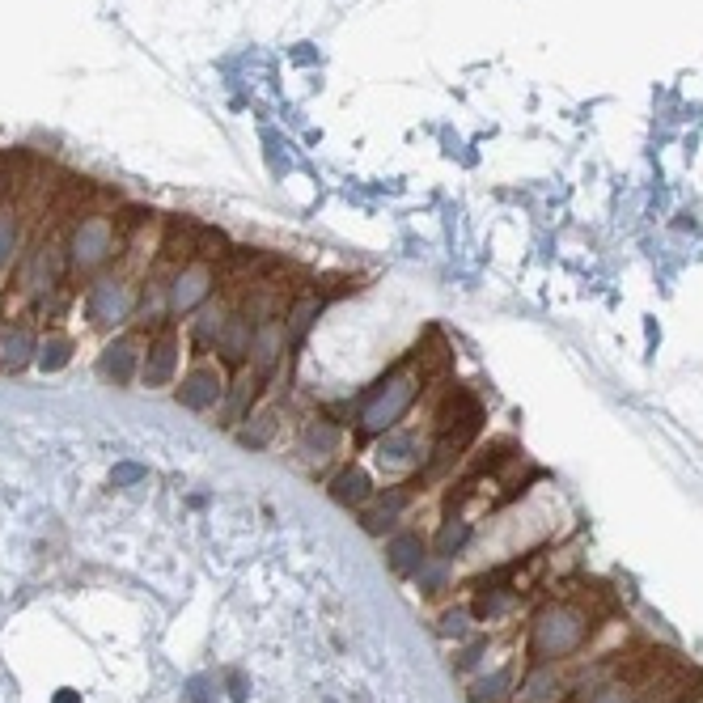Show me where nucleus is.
Masks as SVG:
<instances>
[{
	"label": "nucleus",
	"mask_w": 703,
	"mask_h": 703,
	"mask_svg": "<svg viewBox=\"0 0 703 703\" xmlns=\"http://www.w3.org/2000/svg\"><path fill=\"white\" fill-rule=\"evenodd\" d=\"M509 695H513V665H504V670L471 682V703H504Z\"/></svg>",
	"instance_id": "22"
},
{
	"label": "nucleus",
	"mask_w": 703,
	"mask_h": 703,
	"mask_svg": "<svg viewBox=\"0 0 703 703\" xmlns=\"http://www.w3.org/2000/svg\"><path fill=\"white\" fill-rule=\"evenodd\" d=\"M428 458V441L420 437V428L411 424H399L386 437H377V449H373V462L382 475H407V471H420Z\"/></svg>",
	"instance_id": "5"
},
{
	"label": "nucleus",
	"mask_w": 703,
	"mask_h": 703,
	"mask_svg": "<svg viewBox=\"0 0 703 703\" xmlns=\"http://www.w3.org/2000/svg\"><path fill=\"white\" fill-rule=\"evenodd\" d=\"M56 703H81V695H77V691H68V687H64V691L56 695Z\"/></svg>",
	"instance_id": "29"
},
{
	"label": "nucleus",
	"mask_w": 703,
	"mask_h": 703,
	"mask_svg": "<svg viewBox=\"0 0 703 703\" xmlns=\"http://www.w3.org/2000/svg\"><path fill=\"white\" fill-rule=\"evenodd\" d=\"M246 695H250L246 678H242L238 670H229V699H233V703H246Z\"/></svg>",
	"instance_id": "27"
},
{
	"label": "nucleus",
	"mask_w": 703,
	"mask_h": 703,
	"mask_svg": "<svg viewBox=\"0 0 703 703\" xmlns=\"http://www.w3.org/2000/svg\"><path fill=\"white\" fill-rule=\"evenodd\" d=\"M17 229H22V221H17V208H9V200H0V267L13 259Z\"/></svg>",
	"instance_id": "23"
},
{
	"label": "nucleus",
	"mask_w": 703,
	"mask_h": 703,
	"mask_svg": "<svg viewBox=\"0 0 703 703\" xmlns=\"http://www.w3.org/2000/svg\"><path fill=\"white\" fill-rule=\"evenodd\" d=\"M178 352H183V344H178V327L170 318L157 331H149V344H144V356H140V382L149 390L170 386L178 373Z\"/></svg>",
	"instance_id": "7"
},
{
	"label": "nucleus",
	"mask_w": 703,
	"mask_h": 703,
	"mask_svg": "<svg viewBox=\"0 0 703 703\" xmlns=\"http://www.w3.org/2000/svg\"><path fill=\"white\" fill-rule=\"evenodd\" d=\"M407 504H411V492L403 488V483H399V488H386V492H373V500L360 509V530L373 534V538L394 530Z\"/></svg>",
	"instance_id": "14"
},
{
	"label": "nucleus",
	"mask_w": 703,
	"mask_h": 703,
	"mask_svg": "<svg viewBox=\"0 0 703 703\" xmlns=\"http://www.w3.org/2000/svg\"><path fill=\"white\" fill-rule=\"evenodd\" d=\"M140 331L119 335L115 344H106V352L98 356V373L106 377L111 386H132L140 377Z\"/></svg>",
	"instance_id": "12"
},
{
	"label": "nucleus",
	"mask_w": 703,
	"mask_h": 703,
	"mask_svg": "<svg viewBox=\"0 0 703 703\" xmlns=\"http://www.w3.org/2000/svg\"><path fill=\"white\" fill-rule=\"evenodd\" d=\"M136 301L140 293L128 276H98L85 293V322L98 331H115L128 318H136Z\"/></svg>",
	"instance_id": "3"
},
{
	"label": "nucleus",
	"mask_w": 703,
	"mask_h": 703,
	"mask_svg": "<svg viewBox=\"0 0 703 703\" xmlns=\"http://www.w3.org/2000/svg\"><path fill=\"white\" fill-rule=\"evenodd\" d=\"M568 695V682L555 674V665H534L526 682L517 687V703H560Z\"/></svg>",
	"instance_id": "18"
},
{
	"label": "nucleus",
	"mask_w": 703,
	"mask_h": 703,
	"mask_svg": "<svg viewBox=\"0 0 703 703\" xmlns=\"http://www.w3.org/2000/svg\"><path fill=\"white\" fill-rule=\"evenodd\" d=\"M428 564V538L420 530H394L386 538V568L394 576H416Z\"/></svg>",
	"instance_id": "15"
},
{
	"label": "nucleus",
	"mask_w": 703,
	"mask_h": 703,
	"mask_svg": "<svg viewBox=\"0 0 703 703\" xmlns=\"http://www.w3.org/2000/svg\"><path fill=\"white\" fill-rule=\"evenodd\" d=\"M589 703H632V691L627 687H602Z\"/></svg>",
	"instance_id": "26"
},
{
	"label": "nucleus",
	"mask_w": 703,
	"mask_h": 703,
	"mask_svg": "<svg viewBox=\"0 0 703 703\" xmlns=\"http://www.w3.org/2000/svg\"><path fill=\"white\" fill-rule=\"evenodd\" d=\"M327 297L318 293V284H305L301 293L288 301V314H284V352H288V365L305 352V344H310V335H314V327H318V318H322V310H327Z\"/></svg>",
	"instance_id": "6"
},
{
	"label": "nucleus",
	"mask_w": 703,
	"mask_h": 703,
	"mask_svg": "<svg viewBox=\"0 0 703 703\" xmlns=\"http://www.w3.org/2000/svg\"><path fill=\"white\" fill-rule=\"evenodd\" d=\"M136 479H144V471H140V466H119V471L111 475V483H115V488H119V483H136Z\"/></svg>",
	"instance_id": "28"
},
{
	"label": "nucleus",
	"mask_w": 703,
	"mask_h": 703,
	"mask_svg": "<svg viewBox=\"0 0 703 703\" xmlns=\"http://www.w3.org/2000/svg\"><path fill=\"white\" fill-rule=\"evenodd\" d=\"M449 348L437 331H428V339H420L411 352H403L394 365L373 377V382L356 394V403H344V416L352 424L356 445H369L377 437H386L399 424H407V416L416 411V403L432 386L445 382L449 373Z\"/></svg>",
	"instance_id": "1"
},
{
	"label": "nucleus",
	"mask_w": 703,
	"mask_h": 703,
	"mask_svg": "<svg viewBox=\"0 0 703 703\" xmlns=\"http://www.w3.org/2000/svg\"><path fill=\"white\" fill-rule=\"evenodd\" d=\"M284 360H288V352H284V322H259L255 344H250V369H255L263 382H276Z\"/></svg>",
	"instance_id": "13"
},
{
	"label": "nucleus",
	"mask_w": 703,
	"mask_h": 703,
	"mask_svg": "<svg viewBox=\"0 0 703 703\" xmlns=\"http://www.w3.org/2000/svg\"><path fill=\"white\" fill-rule=\"evenodd\" d=\"M276 432H280V411L263 407V411H250V420H242L238 428H233V437H238V445H246V449H267L276 441Z\"/></svg>",
	"instance_id": "19"
},
{
	"label": "nucleus",
	"mask_w": 703,
	"mask_h": 703,
	"mask_svg": "<svg viewBox=\"0 0 703 703\" xmlns=\"http://www.w3.org/2000/svg\"><path fill=\"white\" fill-rule=\"evenodd\" d=\"M471 610H445V615H441V623H437V632L441 636H466V632H471Z\"/></svg>",
	"instance_id": "24"
},
{
	"label": "nucleus",
	"mask_w": 703,
	"mask_h": 703,
	"mask_svg": "<svg viewBox=\"0 0 703 703\" xmlns=\"http://www.w3.org/2000/svg\"><path fill=\"white\" fill-rule=\"evenodd\" d=\"M598 627V615L589 610L585 598H572V593H560L534 610L530 619V636H526V657L530 665H555L568 661L572 653H581L585 640Z\"/></svg>",
	"instance_id": "2"
},
{
	"label": "nucleus",
	"mask_w": 703,
	"mask_h": 703,
	"mask_svg": "<svg viewBox=\"0 0 703 703\" xmlns=\"http://www.w3.org/2000/svg\"><path fill=\"white\" fill-rule=\"evenodd\" d=\"M327 492H331V500L335 504H344V509H365V504L373 500V475L365 471V466H356V462H344L339 471L327 479Z\"/></svg>",
	"instance_id": "16"
},
{
	"label": "nucleus",
	"mask_w": 703,
	"mask_h": 703,
	"mask_svg": "<svg viewBox=\"0 0 703 703\" xmlns=\"http://www.w3.org/2000/svg\"><path fill=\"white\" fill-rule=\"evenodd\" d=\"M272 386V382H263V377L255 369H242V373H233V382L225 386V403L216 407V420L212 424H221V428H238L242 420H250V411H255V403L263 399V390Z\"/></svg>",
	"instance_id": "11"
},
{
	"label": "nucleus",
	"mask_w": 703,
	"mask_h": 703,
	"mask_svg": "<svg viewBox=\"0 0 703 703\" xmlns=\"http://www.w3.org/2000/svg\"><path fill=\"white\" fill-rule=\"evenodd\" d=\"M187 703H212V682L208 678H191L187 682Z\"/></svg>",
	"instance_id": "25"
},
{
	"label": "nucleus",
	"mask_w": 703,
	"mask_h": 703,
	"mask_svg": "<svg viewBox=\"0 0 703 703\" xmlns=\"http://www.w3.org/2000/svg\"><path fill=\"white\" fill-rule=\"evenodd\" d=\"M34 352H39V331L30 322H13L0 335V373H22L34 365Z\"/></svg>",
	"instance_id": "17"
},
{
	"label": "nucleus",
	"mask_w": 703,
	"mask_h": 703,
	"mask_svg": "<svg viewBox=\"0 0 703 703\" xmlns=\"http://www.w3.org/2000/svg\"><path fill=\"white\" fill-rule=\"evenodd\" d=\"M115 246H119V233H115V221H98V216H89L72 229L68 238V276H98L106 263L115 259Z\"/></svg>",
	"instance_id": "4"
},
{
	"label": "nucleus",
	"mask_w": 703,
	"mask_h": 703,
	"mask_svg": "<svg viewBox=\"0 0 703 703\" xmlns=\"http://www.w3.org/2000/svg\"><path fill=\"white\" fill-rule=\"evenodd\" d=\"M471 534H475L471 521L449 513L445 526L437 530V538H432V555H437V560H458V555L466 551V543H471Z\"/></svg>",
	"instance_id": "20"
},
{
	"label": "nucleus",
	"mask_w": 703,
	"mask_h": 703,
	"mask_svg": "<svg viewBox=\"0 0 703 703\" xmlns=\"http://www.w3.org/2000/svg\"><path fill=\"white\" fill-rule=\"evenodd\" d=\"M339 449H344V420H335L327 407L314 411V416H305V424L297 432V454L301 458H310L322 471L327 462L339 458Z\"/></svg>",
	"instance_id": "8"
},
{
	"label": "nucleus",
	"mask_w": 703,
	"mask_h": 703,
	"mask_svg": "<svg viewBox=\"0 0 703 703\" xmlns=\"http://www.w3.org/2000/svg\"><path fill=\"white\" fill-rule=\"evenodd\" d=\"M174 399H178V407L200 411V416L216 411V407L225 403V373H221V365H208V360H200V365L183 377V386L174 390Z\"/></svg>",
	"instance_id": "10"
},
{
	"label": "nucleus",
	"mask_w": 703,
	"mask_h": 703,
	"mask_svg": "<svg viewBox=\"0 0 703 703\" xmlns=\"http://www.w3.org/2000/svg\"><path fill=\"white\" fill-rule=\"evenodd\" d=\"M68 360H72V335H64V331L39 335V352H34V365H39V373H60Z\"/></svg>",
	"instance_id": "21"
},
{
	"label": "nucleus",
	"mask_w": 703,
	"mask_h": 703,
	"mask_svg": "<svg viewBox=\"0 0 703 703\" xmlns=\"http://www.w3.org/2000/svg\"><path fill=\"white\" fill-rule=\"evenodd\" d=\"M250 344H255V322H250L242 305L233 301L225 327H221V335H216V344H212L216 365L229 369V373H242L250 365Z\"/></svg>",
	"instance_id": "9"
}]
</instances>
